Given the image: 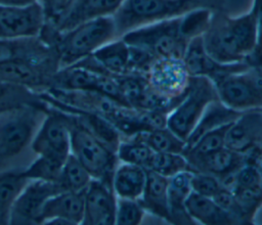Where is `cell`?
Masks as SVG:
<instances>
[{
    "mask_svg": "<svg viewBox=\"0 0 262 225\" xmlns=\"http://www.w3.org/2000/svg\"><path fill=\"white\" fill-rule=\"evenodd\" d=\"M208 54L224 64L246 62L256 45V16L251 9L231 16L225 9L212 10L209 25L202 35Z\"/></svg>",
    "mask_w": 262,
    "mask_h": 225,
    "instance_id": "1",
    "label": "cell"
},
{
    "mask_svg": "<svg viewBox=\"0 0 262 225\" xmlns=\"http://www.w3.org/2000/svg\"><path fill=\"white\" fill-rule=\"evenodd\" d=\"M226 0H124L113 19L118 38L156 21L182 16L199 8L225 9Z\"/></svg>",
    "mask_w": 262,
    "mask_h": 225,
    "instance_id": "2",
    "label": "cell"
},
{
    "mask_svg": "<svg viewBox=\"0 0 262 225\" xmlns=\"http://www.w3.org/2000/svg\"><path fill=\"white\" fill-rule=\"evenodd\" d=\"M116 38L113 16L92 18L67 31H57L52 46L57 52L59 69L79 62Z\"/></svg>",
    "mask_w": 262,
    "mask_h": 225,
    "instance_id": "3",
    "label": "cell"
},
{
    "mask_svg": "<svg viewBox=\"0 0 262 225\" xmlns=\"http://www.w3.org/2000/svg\"><path fill=\"white\" fill-rule=\"evenodd\" d=\"M47 105H20L0 111V171L30 146Z\"/></svg>",
    "mask_w": 262,
    "mask_h": 225,
    "instance_id": "4",
    "label": "cell"
},
{
    "mask_svg": "<svg viewBox=\"0 0 262 225\" xmlns=\"http://www.w3.org/2000/svg\"><path fill=\"white\" fill-rule=\"evenodd\" d=\"M67 114L70 118L71 153L86 168L93 179L112 186L114 172L120 163L117 153L92 134L75 115Z\"/></svg>",
    "mask_w": 262,
    "mask_h": 225,
    "instance_id": "5",
    "label": "cell"
},
{
    "mask_svg": "<svg viewBox=\"0 0 262 225\" xmlns=\"http://www.w3.org/2000/svg\"><path fill=\"white\" fill-rule=\"evenodd\" d=\"M121 38L131 46L150 52L155 57H183L189 43L181 32V16L141 26Z\"/></svg>",
    "mask_w": 262,
    "mask_h": 225,
    "instance_id": "6",
    "label": "cell"
},
{
    "mask_svg": "<svg viewBox=\"0 0 262 225\" xmlns=\"http://www.w3.org/2000/svg\"><path fill=\"white\" fill-rule=\"evenodd\" d=\"M217 99V91L210 78L190 76L184 96L167 116L166 126L185 141L206 107Z\"/></svg>",
    "mask_w": 262,
    "mask_h": 225,
    "instance_id": "7",
    "label": "cell"
},
{
    "mask_svg": "<svg viewBox=\"0 0 262 225\" xmlns=\"http://www.w3.org/2000/svg\"><path fill=\"white\" fill-rule=\"evenodd\" d=\"M31 149L37 155H47L64 161L71 153L69 115L47 105L45 115L32 140Z\"/></svg>",
    "mask_w": 262,
    "mask_h": 225,
    "instance_id": "8",
    "label": "cell"
},
{
    "mask_svg": "<svg viewBox=\"0 0 262 225\" xmlns=\"http://www.w3.org/2000/svg\"><path fill=\"white\" fill-rule=\"evenodd\" d=\"M144 77L151 89L174 100L182 99L190 79L183 58L175 56L155 58Z\"/></svg>",
    "mask_w": 262,
    "mask_h": 225,
    "instance_id": "9",
    "label": "cell"
},
{
    "mask_svg": "<svg viewBox=\"0 0 262 225\" xmlns=\"http://www.w3.org/2000/svg\"><path fill=\"white\" fill-rule=\"evenodd\" d=\"M58 70V59L43 62L25 59L10 60L0 63V81L41 93L50 88L52 79Z\"/></svg>",
    "mask_w": 262,
    "mask_h": 225,
    "instance_id": "10",
    "label": "cell"
},
{
    "mask_svg": "<svg viewBox=\"0 0 262 225\" xmlns=\"http://www.w3.org/2000/svg\"><path fill=\"white\" fill-rule=\"evenodd\" d=\"M59 191L56 182L29 180L12 205L8 224H41L46 201Z\"/></svg>",
    "mask_w": 262,
    "mask_h": 225,
    "instance_id": "11",
    "label": "cell"
},
{
    "mask_svg": "<svg viewBox=\"0 0 262 225\" xmlns=\"http://www.w3.org/2000/svg\"><path fill=\"white\" fill-rule=\"evenodd\" d=\"M44 25L38 2L23 6L0 4V39L39 37Z\"/></svg>",
    "mask_w": 262,
    "mask_h": 225,
    "instance_id": "12",
    "label": "cell"
},
{
    "mask_svg": "<svg viewBox=\"0 0 262 225\" xmlns=\"http://www.w3.org/2000/svg\"><path fill=\"white\" fill-rule=\"evenodd\" d=\"M246 70V69H245ZM228 72L210 78L219 100L236 110H262V104L244 71Z\"/></svg>",
    "mask_w": 262,
    "mask_h": 225,
    "instance_id": "13",
    "label": "cell"
},
{
    "mask_svg": "<svg viewBox=\"0 0 262 225\" xmlns=\"http://www.w3.org/2000/svg\"><path fill=\"white\" fill-rule=\"evenodd\" d=\"M117 195L111 185L92 179L84 190V217L85 225L116 224Z\"/></svg>",
    "mask_w": 262,
    "mask_h": 225,
    "instance_id": "14",
    "label": "cell"
},
{
    "mask_svg": "<svg viewBox=\"0 0 262 225\" xmlns=\"http://www.w3.org/2000/svg\"><path fill=\"white\" fill-rule=\"evenodd\" d=\"M188 162L189 171L211 174L220 179L223 186L229 189L235 173L245 165V154L223 147L204 156Z\"/></svg>",
    "mask_w": 262,
    "mask_h": 225,
    "instance_id": "15",
    "label": "cell"
},
{
    "mask_svg": "<svg viewBox=\"0 0 262 225\" xmlns=\"http://www.w3.org/2000/svg\"><path fill=\"white\" fill-rule=\"evenodd\" d=\"M84 191L61 190L45 204L41 224H82Z\"/></svg>",
    "mask_w": 262,
    "mask_h": 225,
    "instance_id": "16",
    "label": "cell"
},
{
    "mask_svg": "<svg viewBox=\"0 0 262 225\" xmlns=\"http://www.w3.org/2000/svg\"><path fill=\"white\" fill-rule=\"evenodd\" d=\"M262 139V110L244 111L226 132L225 146L241 153L253 149Z\"/></svg>",
    "mask_w": 262,
    "mask_h": 225,
    "instance_id": "17",
    "label": "cell"
},
{
    "mask_svg": "<svg viewBox=\"0 0 262 225\" xmlns=\"http://www.w3.org/2000/svg\"><path fill=\"white\" fill-rule=\"evenodd\" d=\"M16 59L43 62L58 59V56L55 48L40 37L0 39V63Z\"/></svg>",
    "mask_w": 262,
    "mask_h": 225,
    "instance_id": "18",
    "label": "cell"
},
{
    "mask_svg": "<svg viewBox=\"0 0 262 225\" xmlns=\"http://www.w3.org/2000/svg\"><path fill=\"white\" fill-rule=\"evenodd\" d=\"M182 58L190 76L212 78L219 74L243 71L249 66L246 62L224 64L216 61L206 51L202 36H198L189 41Z\"/></svg>",
    "mask_w": 262,
    "mask_h": 225,
    "instance_id": "19",
    "label": "cell"
},
{
    "mask_svg": "<svg viewBox=\"0 0 262 225\" xmlns=\"http://www.w3.org/2000/svg\"><path fill=\"white\" fill-rule=\"evenodd\" d=\"M138 201L145 212L172 224L168 207V178L146 170L144 189Z\"/></svg>",
    "mask_w": 262,
    "mask_h": 225,
    "instance_id": "20",
    "label": "cell"
},
{
    "mask_svg": "<svg viewBox=\"0 0 262 225\" xmlns=\"http://www.w3.org/2000/svg\"><path fill=\"white\" fill-rule=\"evenodd\" d=\"M191 171L186 170L168 178V207L172 224H192L186 210V199L192 192Z\"/></svg>",
    "mask_w": 262,
    "mask_h": 225,
    "instance_id": "21",
    "label": "cell"
},
{
    "mask_svg": "<svg viewBox=\"0 0 262 225\" xmlns=\"http://www.w3.org/2000/svg\"><path fill=\"white\" fill-rule=\"evenodd\" d=\"M244 111L228 107L219 99L214 100L206 107L201 119L188 135L187 139L185 140V147L194 144L204 134L221 126L231 124Z\"/></svg>",
    "mask_w": 262,
    "mask_h": 225,
    "instance_id": "22",
    "label": "cell"
},
{
    "mask_svg": "<svg viewBox=\"0 0 262 225\" xmlns=\"http://www.w3.org/2000/svg\"><path fill=\"white\" fill-rule=\"evenodd\" d=\"M123 1L124 0H77L70 13L56 30L62 32L92 18L112 16L122 5Z\"/></svg>",
    "mask_w": 262,
    "mask_h": 225,
    "instance_id": "23",
    "label": "cell"
},
{
    "mask_svg": "<svg viewBox=\"0 0 262 225\" xmlns=\"http://www.w3.org/2000/svg\"><path fill=\"white\" fill-rule=\"evenodd\" d=\"M146 181V170L143 167L119 163L113 176L112 186L117 197L138 199Z\"/></svg>",
    "mask_w": 262,
    "mask_h": 225,
    "instance_id": "24",
    "label": "cell"
},
{
    "mask_svg": "<svg viewBox=\"0 0 262 225\" xmlns=\"http://www.w3.org/2000/svg\"><path fill=\"white\" fill-rule=\"evenodd\" d=\"M129 55V45L121 37L103 44L91 54L96 63L105 73L113 76L127 74Z\"/></svg>",
    "mask_w": 262,
    "mask_h": 225,
    "instance_id": "25",
    "label": "cell"
},
{
    "mask_svg": "<svg viewBox=\"0 0 262 225\" xmlns=\"http://www.w3.org/2000/svg\"><path fill=\"white\" fill-rule=\"evenodd\" d=\"M186 210L193 221L202 224H235L234 220L212 197L195 192H191L187 197Z\"/></svg>",
    "mask_w": 262,
    "mask_h": 225,
    "instance_id": "26",
    "label": "cell"
},
{
    "mask_svg": "<svg viewBox=\"0 0 262 225\" xmlns=\"http://www.w3.org/2000/svg\"><path fill=\"white\" fill-rule=\"evenodd\" d=\"M28 181L21 168L0 171V224H8L12 205Z\"/></svg>",
    "mask_w": 262,
    "mask_h": 225,
    "instance_id": "27",
    "label": "cell"
},
{
    "mask_svg": "<svg viewBox=\"0 0 262 225\" xmlns=\"http://www.w3.org/2000/svg\"><path fill=\"white\" fill-rule=\"evenodd\" d=\"M133 136L142 140L157 152L182 153L185 148V141L171 131L167 126L141 131Z\"/></svg>",
    "mask_w": 262,
    "mask_h": 225,
    "instance_id": "28",
    "label": "cell"
},
{
    "mask_svg": "<svg viewBox=\"0 0 262 225\" xmlns=\"http://www.w3.org/2000/svg\"><path fill=\"white\" fill-rule=\"evenodd\" d=\"M93 178L72 153L66 159L57 180L61 190L84 191Z\"/></svg>",
    "mask_w": 262,
    "mask_h": 225,
    "instance_id": "29",
    "label": "cell"
},
{
    "mask_svg": "<svg viewBox=\"0 0 262 225\" xmlns=\"http://www.w3.org/2000/svg\"><path fill=\"white\" fill-rule=\"evenodd\" d=\"M28 104L47 105L37 92L0 81V111Z\"/></svg>",
    "mask_w": 262,
    "mask_h": 225,
    "instance_id": "30",
    "label": "cell"
},
{
    "mask_svg": "<svg viewBox=\"0 0 262 225\" xmlns=\"http://www.w3.org/2000/svg\"><path fill=\"white\" fill-rule=\"evenodd\" d=\"M64 161L47 155H37L27 167L21 168V173L28 180L57 182Z\"/></svg>",
    "mask_w": 262,
    "mask_h": 225,
    "instance_id": "31",
    "label": "cell"
},
{
    "mask_svg": "<svg viewBox=\"0 0 262 225\" xmlns=\"http://www.w3.org/2000/svg\"><path fill=\"white\" fill-rule=\"evenodd\" d=\"M116 153L120 163L136 165L145 169L154 150L139 138L131 136L122 138Z\"/></svg>",
    "mask_w": 262,
    "mask_h": 225,
    "instance_id": "32",
    "label": "cell"
},
{
    "mask_svg": "<svg viewBox=\"0 0 262 225\" xmlns=\"http://www.w3.org/2000/svg\"><path fill=\"white\" fill-rule=\"evenodd\" d=\"M229 126L230 124L224 125L204 134L194 144L185 147L182 154L190 161L225 147V137Z\"/></svg>",
    "mask_w": 262,
    "mask_h": 225,
    "instance_id": "33",
    "label": "cell"
},
{
    "mask_svg": "<svg viewBox=\"0 0 262 225\" xmlns=\"http://www.w3.org/2000/svg\"><path fill=\"white\" fill-rule=\"evenodd\" d=\"M145 169L170 178L177 173L189 170V166L182 153L154 151Z\"/></svg>",
    "mask_w": 262,
    "mask_h": 225,
    "instance_id": "34",
    "label": "cell"
},
{
    "mask_svg": "<svg viewBox=\"0 0 262 225\" xmlns=\"http://www.w3.org/2000/svg\"><path fill=\"white\" fill-rule=\"evenodd\" d=\"M230 191L234 194L250 224H253L256 213L262 207V187L234 186Z\"/></svg>",
    "mask_w": 262,
    "mask_h": 225,
    "instance_id": "35",
    "label": "cell"
},
{
    "mask_svg": "<svg viewBox=\"0 0 262 225\" xmlns=\"http://www.w3.org/2000/svg\"><path fill=\"white\" fill-rule=\"evenodd\" d=\"M77 0H37L42 8L45 25L57 29Z\"/></svg>",
    "mask_w": 262,
    "mask_h": 225,
    "instance_id": "36",
    "label": "cell"
},
{
    "mask_svg": "<svg viewBox=\"0 0 262 225\" xmlns=\"http://www.w3.org/2000/svg\"><path fill=\"white\" fill-rule=\"evenodd\" d=\"M144 210L139 204L138 199L117 197L116 210V224L121 225H137L140 224Z\"/></svg>",
    "mask_w": 262,
    "mask_h": 225,
    "instance_id": "37",
    "label": "cell"
},
{
    "mask_svg": "<svg viewBox=\"0 0 262 225\" xmlns=\"http://www.w3.org/2000/svg\"><path fill=\"white\" fill-rule=\"evenodd\" d=\"M212 198L234 220L235 224H250L234 194L229 189L224 187Z\"/></svg>",
    "mask_w": 262,
    "mask_h": 225,
    "instance_id": "38",
    "label": "cell"
},
{
    "mask_svg": "<svg viewBox=\"0 0 262 225\" xmlns=\"http://www.w3.org/2000/svg\"><path fill=\"white\" fill-rule=\"evenodd\" d=\"M191 189L201 195L213 197L217 192L224 188L222 182L219 178L214 175L203 173V172H192L191 171Z\"/></svg>",
    "mask_w": 262,
    "mask_h": 225,
    "instance_id": "39",
    "label": "cell"
},
{
    "mask_svg": "<svg viewBox=\"0 0 262 225\" xmlns=\"http://www.w3.org/2000/svg\"><path fill=\"white\" fill-rule=\"evenodd\" d=\"M252 8L256 16V45L246 63L251 66H262V0H253Z\"/></svg>",
    "mask_w": 262,
    "mask_h": 225,
    "instance_id": "40",
    "label": "cell"
},
{
    "mask_svg": "<svg viewBox=\"0 0 262 225\" xmlns=\"http://www.w3.org/2000/svg\"><path fill=\"white\" fill-rule=\"evenodd\" d=\"M247 79L253 86L258 98L262 104V66H251L249 65L244 71Z\"/></svg>",
    "mask_w": 262,
    "mask_h": 225,
    "instance_id": "41",
    "label": "cell"
},
{
    "mask_svg": "<svg viewBox=\"0 0 262 225\" xmlns=\"http://www.w3.org/2000/svg\"><path fill=\"white\" fill-rule=\"evenodd\" d=\"M37 2V0H0V4L3 5H16V6H23V5H29L32 3Z\"/></svg>",
    "mask_w": 262,
    "mask_h": 225,
    "instance_id": "42",
    "label": "cell"
},
{
    "mask_svg": "<svg viewBox=\"0 0 262 225\" xmlns=\"http://www.w3.org/2000/svg\"><path fill=\"white\" fill-rule=\"evenodd\" d=\"M246 153H262V139L261 141L258 143L257 146H255L253 149H251L250 151L246 152Z\"/></svg>",
    "mask_w": 262,
    "mask_h": 225,
    "instance_id": "43",
    "label": "cell"
}]
</instances>
